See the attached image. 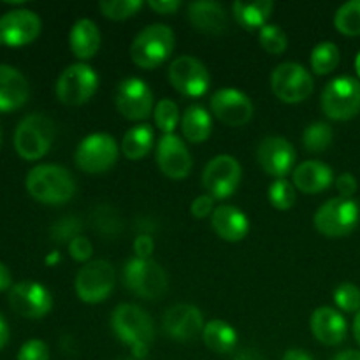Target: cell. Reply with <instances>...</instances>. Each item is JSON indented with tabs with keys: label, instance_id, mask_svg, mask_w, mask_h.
<instances>
[{
	"label": "cell",
	"instance_id": "6da1fadb",
	"mask_svg": "<svg viewBox=\"0 0 360 360\" xmlns=\"http://www.w3.org/2000/svg\"><path fill=\"white\" fill-rule=\"evenodd\" d=\"M111 329L123 345L130 348L132 355L148 357L151 343L155 341V327L151 316L136 304L116 306L111 315Z\"/></svg>",
	"mask_w": 360,
	"mask_h": 360
},
{
	"label": "cell",
	"instance_id": "7a4b0ae2",
	"mask_svg": "<svg viewBox=\"0 0 360 360\" xmlns=\"http://www.w3.org/2000/svg\"><path fill=\"white\" fill-rule=\"evenodd\" d=\"M28 193L42 204H65L76 193V181L58 164H39L28 171L25 179Z\"/></svg>",
	"mask_w": 360,
	"mask_h": 360
},
{
	"label": "cell",
	"instance_id": "3957f363",
	"mask_svg": "<svg viewBox=\"0 0 360 360\" xmlns=\"http://www.w3.org/2000/svg\"><path fill=\"white\" fill-rule=\"evenodd\" d=\"M174 42V32L167 25H148L132 41L130 56L141 69H155L171 56Z\"/></svg>",
	"mask_w": 360,
	"mask_h": 360
},
{
	"label": "cell",
	"instance_id": "277c9868",
	"mask_svg": "<svg viewBox=\"0 0 360 360\" xmlns=\"http://www.w3.org/2000/svg\"><path fill=\"white\" fill-rule=\"evenodd\" d=\"M55 137V125L41 112L27 115L14 130V148L25 160H39L49 151Z\"/></svg>",
	"mask_w": 360,
	"mask_h": 360
},
{
	"label": "cell",
	"instance_id": "5b68a950",
	"mask_svg": "<svg viewBox=\"0 0 360 360\" xmlns=\"http://www.w3.org/2000/svg\"><path fill=\"white\" fill-rule=\"evenodd\" d=\"M123 283L141 299H160L169 287L164 267L151 259L127 260L123 267Z\"/></svg>",
	"mask_w": 360,
	"mask_h": 360
},
{
	"label": "cell",
	"instance_id": "8992f818",
	"mask_svg": "<svg viewBox=\"0 0 360 360\" xmlns=\"http://www.w3.org/2000/svg\"><path fill=\"white\" fill-rule=\"evenodd\" d=\"M322 109L330 120L347 122L360 112V81L340 76L330 81L322 91Z\"/></svg>",
	"mask_w": 360,
	"mask_h": 360
},
{
	"label": "cell",
	"instance_id": "52a82bcc",
	"mask_svg": "<svg viewBox=\"0 0 360 360\" xmlns=\"http://www.w3.org/2000/svg\"><path fill=\"white\" fill-rule=\"evenodd\" d=\"M316 231L327 238H343L348 236L359 224V206L354 199H336L327 200L319 207L313 218Z\"/></svg>",
	"mask_w": 360,
	"mask_h": 360
},
{
	"label": "cell",
	"instance_id": "ba28073f",
	"mask_svg": "<svg viewBox=\"0 0 360 360\" xmlns=\"http://www.w3.org/2000/svg\"><path fill=\"white\" fill-rule=\"evenodd\" d=\"M118 153L120 150L115 137L102 132L91 134L77 144L74 160L81 171L90 172V174H101V172L109 171L116 164Z\"/></svg>",
	"mask_w": 360,
	"mask_h": 360
},
{
	"label": "cell",
	"instance_id": "9c48e42d",
	"mask_svg": "<svg viewBox=\"0 0 360 360\" xmlns=\"http://www.w3.org/2000/svg\"><path fill=\"white\" fill-rule=\"evenodd\" d=\"M115 267L108 260H91L86 262L77 273L74 288L77 297L88 304H97L108 299L115 288Z\"/></svg>",
	"mask_w": 360,
	"mask_h": 360
},
{
	"label": "cell",
	"instance_id": "30bf717a",
	"mask_svg": "<svg viewBox=\"0 0 360 360\" xmlns=\"http://www.w3.org/2000/svg\"><path fill=\"white\" fill-rule=\"evenodd\" d=\"M98 88V76L86 63H72L56 81V97L65 105H81L90 101Z\"/></svg>",
	"mask_w": 360,
	"mask_h": 360
},
{
	"label": "cell",
	"instance_id": "8fae6325",
	"mask_svg": "<svg viewBox=\"0 0 360 360\" xmlns=\"http://www.w3.org/2000/svg\"><path fill=\"white\" fill-rule=\"evenodd\" d=\"M271 88L280 101L299 104L313 94V77L301 63L285 62L273 70Z\"/></svg>",
	"mask_w": 360,
	"mask_h": 360
},
{
	"label": "cell",
	"instance_id": "7c38bea8",
	"mask_svg": "<svg viewBox=\"0 0 360 360\" xmlns=\"http://www.w3.org/2000/svg\"><path fill=\"white\" fill-rule=\"evenodd\" d=\"M167 74L172 88L185 97H202L211 83L206 65L190 55L172 60Z\"/></svg>",
	"mask_w": 360,
	"mask_h": 360
},
{
	"label": "cell",
	"instance_id": "4fadbf2b",
	"mask_svg": "<svg viewBox=\"0 0 360 360\" xmlns=\"http://www.w3.org/2000/svg\"><path fill=\"white\" fill-rule=\"evenodd\" d=\"M153 91L146 81L127 77L118 84L115 94L116 109L130 122H143L153 111Z\"/></svg>",
	"mask_w": 360,
	"mask_h": 360
},
{
	"label": "cell",
	"instance_id": "5bb4252c",
	"mask_svg": "<svg viewBox=\"0 0 360 360\" xmlns=\"http://www.w3.org/2000/svg\"><path fill=\"white\" fill-rule=\"evenodd\" d=\"M241 165L231 155H218L210 160L202 172V186L213 199H227L238 190Z\"/></svg>",
	"mask_w": 360,
	"mask_h": 360
},
{
	"label": "cell",
	"instance_id": "9a60e30c",
	"mask_svg": "<svg viewBox=\"0 0 360 360\" xmlns=\"http://www.w3.org/2000/svg\"><path fill=\"white\" fill-rule=\"evenodd\" d=\"M41 18L30 9H11L0 16V44L20 48L41 34Z\"/></svg>",
	"mask_w": 360,
	"mask_h": 360
},
{
	"label": "cell",
	"instance_id": "2e32d148",
	"mask_svg": "<svg viewBox=\"0 0 360 360\" xmlns=\"http://www.w3.org/2000/svg\"><path fill=\"white\" fill-rule=\"evenodd\" d=\"M9 304L25 319H42L51 311L53 295L44 285L25 280L11 287Z\"/></svg>",
	"mask_w": 360,
	"mask_h": 360
},
{
	"label": "cell",
	"instance_id": "e0dca14e",
	"mask_svg": "<svg viewBox=\"0 0 360 360\" xmlns=\"http://www.w3.org/2000/svg\"><path fill=\"white\" fill-rule=\"evenodd\" d=\"M257 160L267 174L285 179L295 165V148L285 137H266L257 148Z\"/></svg>",
	"mask_w": 360,
	"mask_h": 360
},
{
	"label": "cell",
	"instance_id": "ac0fdd59",
	"mask_svg": "<svg viewBox=\"0 0 360 360\" xmlns=\"http://www.w3.org/2000/svg\"><path fill=\"white\" fill-rule=\"evenodd\" d=\"M211 111L229 127H243L253 118L252 101L236 88H221L213 94Z\"/></svg>",
	"mask_w": 360,
	"mask_h": 360
},
{
	"label": "cell",
	"instance_id": "d6986e66",
	"mask_svg": "<svg viewBox=\"0 0 360 360\" xmlns=\"http://www.w3.org/2000/svg\"><path fill=\"white\" fill-rule=\"evenodd\" d=\"M157 164L171 179H183L192 171V157L176 134H164L157 146Z\"/></svg>",
	"mask_w": 360,
	"mask_h": 360
},
{
	"label": "cell",
	"instance_id": "ffe728a7",
	"mask_svg": "<svg viewBox=\"0 0 360 360\" xmlns=\"http://www.w3.org/2000/svg\"><path fill=\"white\" fill-rule=\"evenodd\" d=\"M202 313L193 304H174L164 315V330L174 341H192L204 330Z\"/></svg>",
	"mask_w": 360,
	"mask_h": 360
},
{
	"label": "cell",
	"instance_id": "44dd1931",
	"mask_svg": "<svg viewBox=\"0 0 360 360\" xmlns=\"http://www.w3.org/2000/svg\"><path fill=\"white\" fill-rule=\"evenodd\" d=\"M30 86L16 67L0 63V111H14L28 101Z\"/></svg>",
	"mask_w": 360,
	"mask_h": 360
},
{
	"label": "cell",
	"instance_id": "7402d4cb",
	"mask_svg": "<svg viewBox=\"0 0 360 360\" xmlns=\"http://www.w3.org/2000/svg\"><path fill=\"white\" fill-rule=\"evenodd\" d=\"M347 320L334 308L322 306V308L315 309V313L311 315L313 336L327 347H336V345L343 343L347 338Z\"/></svg>",
	"mask_w": 360,
	"mask_h": 360
},
{
	"label": "cell",
	"instance_id": "603a6c76",
	"mask_svg": "<svg viewBox=\"0 0 360 360\" xmlns=\"http://www.w3.org/2000/svg\"><path fill=\"white\" fill-rule=\"evenodd\" d=\"M188 20L204 34L218 35L229 28V16L225 7L214 0H199L188 6Z\"/></svg>",
	"mask_w": 360,
	"mask_h": 360
},
{
	"label": "cell",
	"instance_id": "cb8c5ba5",
	"mask_svg": "<svg viewBox=\"0 0 360 360\" xmlns=\"http://www.w3.org/2000/svg\"><path fill=\"white\" fill-rule=\"evenodd\" d=\"M211 225L214 232L220 236L224 241L238 243L246 238L250 231V221L246 214L236 206H218L211 214Z\"/></svg>",
	"mask_w": 360,
	"mask_h": 360
},
{
	"label": "cell",
	"instance_id": "d4e9b609",
	"mask_svg": "<svg viewBox=\"0 0 360 360\" xmlns=\"http://www.w3.org/2000/svg\"><path fill=\"white\" fill-rule=\"evenodd\" d=\"M334 181L333 169L320 160L302 162L294 169V186L304 193H320Z\"/></svg>",
	"mask_w": 360,
	"mask_h": 360
},
{
	"label": "cell",
	"instance_id": "484cf974",
	"mask_svg": "<svg viewBox=\"0 0 360 360\" xmlns=\"http://www.w3.org/2000/svg\"><path fill=\"white\" fill-rule=\"evenodd\" d=\"M69 46L74 56L79 60H90L101 48V32L88 18L77 20L69 34Z\"/></svg>",
	"mask_w": 360,
	"mask_h": 360
},
{
	"label": "cell",
	"instance_id": "4316f807",
	"mask_svg": "<svg viewBox=\"0 0 360 360\" xmlns=\"http://www.w3.org/2000/svg\"><path fill=\"white\" fill-rule=\"evenodd\" d=\"M213 130V120L202 105H190L181 116V132L186 141L193 144H200L207 141Z\"/></svg>",
	"mask_w": 360,
	"mask_h": 360
},
{
	"label": "cell",
	"instance_id": "83f0119b",
	"mask_svg": "<svg viewBox=\"0 0 360 360\" xmlns=\"http://www.w3.org/2000/svg\"><path fill=\"white\" fill-rule=\"evenodd\" d=\"M204 345L214 354H231L238 347V333L225 320H211L202 330Z\"/></svg>",
	"mask_w": 360,
	"mask_h": 360
},
{
	"label": "cell",
	"instance_id": "f1b7e54d",
	"mask_svg": "<svg viewBox=\"0 0 360 360\" xmlns=\"http://www.w3.org/2000/svg\"><path fill=\"white\" fill-rule=\"evenodd\" d=\"M274 4L271 0H257V2H234L232 14L236 21L245 30H257L267 25V18L273 13Z\"/></svg>",
	"mask_w": 360,
	"mask_h": 360
},
{
	"label": "cell",
	"instance_id": "f546056e",
	"mask_svg": "<svg viewBox=\"0 0 360 360\" xmlns=\"http://www.w3.org/2000/svg\"><path fill=\"white\" fill-rule=\"evenodd\" d=\"M155 143V130L148 123L132 127L125 132L122 141V151L129 160H141L151 151Z\"/></svg>",
	"mask_w": 360,
	"mask_h": 360
},
{
	"label": "cell",
	"instance_id": "4dcf8cb0",
	"mask_svg": "<svg viewBox=\"0 0 360 360\" xmlns=\"http://www.w3.org/2000/svg\"><path fill=\"white\" fill-rule=\"evenodd\" d=\"M91 224H94L95 232L104 238H116L123 227L120 213L108 204H101L95 207L94 214H91Z\"/></svg>",
	"mask_w": 360,
	"mask_h": 360
},
{
	"label": "cell",
	"instance_id": "1f68e13d",
	"mask_svg": "<svg viewBox=\"0 0 360 360\" xmlns=\"http://www.w3.org/2000/svg\"><path fill=\"white\" fill-rule=\"evenodd\" d=\"M340 65V49L334 42H320L311 51V69L320 76L330 74Z\"/></svg>",
	"mask_w": 360,
	"mask_h": 360
},
{
	"label": "cell",
	"instance_id": "d6a6232c",
	"mask_svg": "<svg viewBox=\"0 0 360 360\" xmlns=\"http://www.w3.org/2000/svg\"><path fill=\"white\" fill-rule=\"evenodd\" d=\"M333 137L334 132L330 125L323 122H315L306 127L304 134H302V144L311 153H320L333 144Z\"/></svg>",
	"mask_w": 360,
	"mask_h": 360
},
{
	"label": "cell",
	"instance_id": "836d02e7",
	"mask_svg": "<svg viewBox=\"0 0 360 360\" xmlns=\"http://www.w3.org/2000/svg\"><path fill=\"white\" fill-rule=\"evenodd\" d=\"M334 25L343 35H360V0L343 4L334 16Z\"/></svg>",
	"mask_w": 360,
	"mask_h": 360
},
{
	"label": "cell",
	"instance_id": "e575fe53",
	"mask_svg": "<svg viewBox=\"0 0 360 360\" xmlns=\"http://www.w3.org/2000/svg\"><path fill=\"white\" fill-rule=\"evenodd\" d=\"M153 118H155V125L162 130L164 134H172L174 129L178 127L179 120V109L176 105V102H172L171 98H162L155 104L153 109Z\"/></svg>",
	"mask_w": 360,
	"mask_h": 360
},
{
	"label": "cell",
	"instance_id": "d590c367",
	"mask_svg": "<svg viewBox=\"0 0 360 360\" xmlns=\"http://www.w3.org/2000/svg\"><path fill=\"white\" fill-rule=\"evenodd\" d=\"M143 7L141 0H104L98 4V9L105 18L115 21L127 20L132 18L137 11Z\"/></svg>",
	"mask_w": 360,
	"mask_h": 360
},
{
	"label": "cell",
	"instance_id": "8d00e7d4",
	"mask_svg": "<svg viewBox=\"0 0 360 360\" xmlns=\"http://www.w3.org/2000/svg\"><path fill=\"white\" fill-rule=\"evenodd\" d=\"M81 231H83V221L77 217H63L60 220H56L55 224L49 229V234H51L53 241L56 243H67L74 241L76 238H79Z\"/></svg>",
	"mask_w": 360,
	"mask_h": 360
},
{
	"label": "cell",
	"instance_id": "74e56055",
	"mask_svg": "<svg viewBox=\"0 0 360 360\" xmlns=\"http://www.w3.org/2000/svg\"><path fill=\"white\" fill-rule=\"evenodd\" d=\"M260 46L271 55H281L288 46L287 34L278 25H266L259 32Z\"/></svg>",
	"mask_w": 360,
	"mask_h": 360
},
{
	"label": "cell",
	"instance_id": "f35d334b",
	"mask_svg": "<svg viewBox=\"0 0 360 360\" xmlns=\"http://www.w3.org/2000/svg\"><path fill=\"white\" fill-rule=\"evenodd\" d=\"M269 200L276 210L287 211L295 204V188L287 179H276L269 186Z\"/></svg>",
	"mask_w": 360,
	"mask_h": 360
},
{
	"label": "cell",
	"instance_id": "ab89813d",
	"mask_svg": "<svg viewBox=\"0 0 360 360\" xmlns=\"http://www.w3.org/2000/svg\"><path fill=\"white\" fill-rule=\"evenodd\" d=\"M334 302L343 311H360V288L354 283H341L334 290Z\"/></svg>",
	"mask_w": 360,
	"mask_h": 360
},
{
	"label": "cell",
	"instance_id": "60d3db41",
	"mask_svg": "<svg viewBox=\"0 0 360 360\" xmlns=\"http://www.w3.org/2000/svg\"><path fill=\"white\" fill-rule=\"evenodd\" d=\"M16 360H49V348L41 340H28L18 352Z\"/></svg>",
	"mask_w": 360,
	"mask_h": 360
},
{
	"label": "cell",
	"instance_id": "b9f144b4",
	"mask_svg": "<svg viewBox=\"0 0 360 360\" xmlns=\"http://www.w3.org/2000/svg\"><path fill=\"white\" fill-rule=\"evenodd\" d=\"M69 253L77 262H88L91 253H94V246H91L90 239H86L84 236H79V238L69 243Z\"/></svg>",
	"mask_w": 360,
	"mask_h": 360
},
{
	"label": "cell",
	"instance_id": "7bdbcfd3",
	"mask_svg": "<svg viewBox=\"0 0 360 360\" xmlns=\"http://www.w3.org/2000/svg\"><path fill=\"white\" fill-rule=\"evenodd\" d=\"M217 210L214 207V199L210 195V193H204V195H199L190 206V211L195 218H206L210 214H213V211Z\"/></svg>",
	"mask_w": 360,
	"mask_h": 360
},
{
	"label": "cell",
	"instance_id": "ee69618b",
	"mask_svg": "<svg viewBox=\"0 0 360 360\" xmlns=\"http://www.w3.org/2000/svg\"><path fill=\"white\" fill-rule=\"evenodd\" d=\"M155 250V241L151 236L139 234L134 241V253L137 259H151V253Z\"/></svg>",
	"mask_w": 360,
	"mask_h": 360
},
{
	"label": "cell",
	"instance_id": "f6af8a7d",
	"mask_svg": "<svg viewBox=\"0 0 360 360\" xmlns=\"http://www.w3.org/2000/svg\"><path fill=\"white\" fill-rule=\"evenodd\" d=\"M336 188L341 197L352 199V195L357 192V179H355V176L350 174V172H345V174H341L340 178L336 179Z\"/></svg>",
	"mask_w": 360,
	"mask_h": 360
},
{
	"label": "cell",
	"instance_id": "bcb514c9",
	"mask_svg": "<svg viewBox=\"0 0 360 360\" xmlns=\"http://www.w3.org/2000/svg\"><path fill=\"white\" fill-rule=\"evenodd\" d=\"M148 6L158 14H174L181 7V2L179 0H150Z\"/></svg>",
	"mask_w": 360,
	"mask_h": 360
},
{
	"label": "cell",
	"instance_id": "7dc6e473",
	"mask_svg": "<svg viewBox=\"0 0 360 360\" xmlns=\"http://www.w3.org/2000/svg\"><path fill=\"white\" fill-rule=\"evenodd\" d=\"M232 360H266V357L257 348H243L234 355Z\"/></svg>",
	"mask_w": 360,
	"mask_h": 360
},
{
	"label": "cell",
	"instance_id": "c3c4849f",
	"mask_svg": "<svg viewBox=\"0 0 360 360\" xmlns=\"http://www.w3.org/2000/svg\"><path fill=\"white\" fill-rule=\"evenodd\" d=\"M283 360H315L308 352L301 350V348H290V350L285 352Z\"/></svg>",
	"mask_w": 360,
	"mask_h": 360
},
{
	"label": "cell",
	"instance_id": "681fc988",
	"mask_svg": "<svg viewBox=\"0 0 360 360\" xmlns=\"http://www.w3.org/2000/svg\"><path fill=\"white\" fill-rule=\"evenodd\" d=\"M11 285H13V276H11V271L7 269L6 264L0 262V292L7 290Z\"/></svg>",
	"mask_w": 360,
	"mask_h": 360
},
{
	"label": "cell",
	"instance_id": "f907efd6",
	"mask_svg": "<svg viewBox=\"0 0 360 360\" xmlns=\"http://www.w3.org/2000/svg\"><path fill=\"white\" fill-rule=\"evenodd\" d=\"M7 341H9V326H7L6 319H4V315L0 313V350L6 347Z\"/></svg>",
	"mask_w": 360,
	"mask_h": 360
},
{
	"label": "cell",
	"instance_id": "816d5d0a",
	"mask_svg": "<svg viewBox=\"0 0 360 360\" xmlns=\"http://www.w3.org/2000/svg\"><path fill=\"white\" fill-rule=\"evenodd\" d=\"M333 360H360V352L357 350H345L340 352Z\"/></svg>",
	"mask_w": 360,
	"mask_h": 360
},
{
	"label": "cell",
	"instance_id": "f5cc1de1",
	"mask_svg": "<svg viewBox=\"0 0 360 360\" xmlns=\"http://www.w3.org/2000/svg\"><path fill=\"white\" fill-rule=\"evenodd\" d=\"M354 336L357 340V343L360 345V311L355 315L354 319Z\"/></svg>",
	"mask_w": 360,
	"mask_h": 360
},
{
	"label": "cell",
	"instance_id": "db71d44e",
	"mask_svg": "<svg viewBox=\"0 0 360 360\" xmlns=\"http://www.w3.org/2000/svg\"><path fill=\"white\" fill-rule=\"evenodd\" d=\"M355 70H357V74L360 77V53L357 55V58H355Z\"/></svg>",
	"mask_w": 360,
	"mask_h": 360
},
{
	"label": "cell",
	"instance_id": "11a10c76",
	"mask_svg": "<svg viewBox=\"0 0 360 360\" xmlns=\"http://www.w3.org/2000/svg\"><path fill=\"white\" fill-rule=\"evenodd\" d=\"M118 360H146V359H141V357H136V355H130V357H122Z\"/></svg>",
	"mask_w": 360,
	"mask_h": 360
},
{
	"label": "cell",
	"instance_id": "9f6ffc18",
	"mask_svg": "<svg viewBox=\"0 0 360 360\" xmlns=\"http://www.w3.org/2000/svg\"><path fill=\"white\" fill-rule=\"evenodd\" d=\"M0 146H2V130H0Z\"/></svg>",
	"mask_w": 360,
	"mask_h": 360
}]
</instances>
